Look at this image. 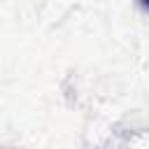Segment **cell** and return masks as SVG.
Wrapping results in <instances>:
<instances>
[{
  "label": "cell",
  "mask_w": 149,
  "mask_h": 149,
  "mask_svg": "<svg viewBox=\"0 0 149 149\" xmlns=\"http://www.w3.org/2000/svg\"><path fill=\"white\" fill-rule=\"evenodd\" d=\"M142 2H144V5H147V7H149V0H142Z\"/></svg>",
  "instance_id": "1"
}]
</instances>
